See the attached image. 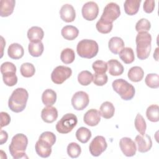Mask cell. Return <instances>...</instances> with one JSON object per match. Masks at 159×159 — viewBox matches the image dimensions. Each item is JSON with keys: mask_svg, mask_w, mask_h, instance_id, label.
Masks as SVG:
<instances>
[{"mask_svg": "<svg viewBox=\"0 0 159 159\" xmlns=\"http://www.w3.org/2000/svg\"><path fill=\"white\" fill-rule=\"evenodd\" d=\"M141 0H126L124 4V11L129 16L137 14L140 8Z\"/></svg>", "mask_w": 159, "mask_h": 159, "instance_id": "603a6c76", "label": "cell"}, {"mask_svg": "<svg viewBox=\"0 0 159 159\" xmlns=\"http://www.w3.org/2000/svg\"><path fill=\"white\" fill-rule=\"evenodd\" d=\"M75 58V53L73 49L66 48L63 49L60 54V59L65 64H70L73 62Z\"/></svg>", "mask_w": 159, "mask_h": 159, "instance_id": "1f68e13d", "label": "cell"}, {"mask_svg": "<svg viewBox=\"0 0 159 159\" xmlns=\"http://www.w3.org/2000/svg\"><path fill=\"white\" fill-rule=\"evenodd\" d=\"M81 152V147L75 142H71L67 146V153L69 157L73 158H78Z\"/></svg>", "mask_w": 159, "mask_h": 159, "instance_id": "e575fe53", "label": "cell"}, {"mask_svg": "<svg viewBox=\"0 0 159 159\" xmlns=\"http://www.w3.org/2000/svg\"><path fill=\"white\" fill-rule=\"evenodd\" d=\"M1 138H0V143L1 145H2L3 143H6L7 140L8 139V134L7 133L2 130H1V133H0Z\"/></svg>", "mask_w": 159, "mask_h": 159, "instance_id": "7dc6e473", "label": "cell"}, {"mask_svg": "<svg viewBox=\"0 0 159 159\" xmlns=\"http://www.w3.org/2000/svg\"><path fill=\"white\" fill-rule=\"evenodd\" d=\"M2 75V80L6 85L8 86H13L17 83V76L16 72L9 71L4 73Z\"/></svg>", "mask_w": 159, "mask_h": 159, "instance_id": "74e56055", "label": "cell"}, {"mask_svg": "<svg viewBox=\"0 0 159 159\" xmlns=\"http://www.w3.org/2000/svg\"><path fill=\"white\" fill-rule=\"evenodd\" d=\"M99 47L98 43L93 40L83 39L80 41L76 47L78 55L84 58H92L98 53Z\"/></svg>", "mask_w": 159, "mask_h": 159, "instance_id": "277c9868", "label": "cell"}, {"mask_svg": "<svg viewBox=\"0 0 159 159\" xmlns=\"http://www.w3.org/2000/svg\"><path fill=\"white\" fill-rule=\"evenodd\" d=\"M135 127L140 135H143L145 134V130L147 129L146 122L143 116L140 114H137L135 117Z\"/></svg>", "mask_w": 159, "mask_h": 159, "instance_id": "d590c367", "label": "cell"}, {"mask_svg": "<svg viewBox=\"0 0 159 159\" xmlns=\"http://www.w3.org/2000/svg\"><path fill=\"white\" fill-rule=\"evenodd\" d=\"M107 143L105 138L101 135L95 137L91 142L89 150L90 153L94 157H98L102 154L107 148Z\"/></svg>", "mask_w": 159, "mask_h": 159, "instance_id": "9c48e42d", "label": "cell"}, {"mask_svg": "<svg viewBox=\"0 0 159 159\" xmlns=\"http://www.w3.org/2000/svg\"><path fill=\"white\" fill-rule=\"evenodd\" d=\"M78 119L76 115L73 113L65 114L56 124L55 128L60 134H68L70 132L76 125Z\"/></svg>", "mask_w": 159, "mask_h": 159, "instance_id": "8992f818", "label": "cell"}, {"mask_svg": "<svg viewBox=\"0 0 159 159\" xmlns=\"http://www.w3.org/2000/svg\"><path fill=\"white\" fill-rule=\"evenodd\" d=\"M112 27L113 24L112 23H107L101 19H99L96 24V29L101 34L109 33L112 30Z\"/></svg>", "mask_w": 159, "mask_h": 159, "instance_id": "ab89813d", "label": "cell"}, {"mask_svg": "<svg viewBox=\"0 0 159 159\" xmlns=\"http://www.w3.org/2000/svg\"><path fill=\"white\" fill-rule=\"evenodd\" d=\"M44 47L42 42L34 43L30 42L29 43L28 50L30 55L34 57H38L41 56L43 52Z\"/></svg>", "mask_w": 159, "mask_h": 159, "instance_id": "f546056e", "label": "cell"}, {"mask_svg": "<svg viewBox=\"0 0 159 159\" xmlns=\"http://www.w3.org/2000/svg\"><path fill=\"white\" fill-rule=\"evenodd\" d=\"M89 99L88 94L83 91L76 92L71 98V104L77 111H82L89 104Z\"/></svg>", "mask_w": 159, "mask_h": 159, "instance_id": "30bf717a", "label": "cell"}, {"mask_svg": "<svg viewBox=\"0 0 159 159\" xmlns=\"http://www.w3.org/2000/svg\"><path fill=\"white\" fill-rule=\"evenodd\" d=\"M101 120V114L99 111L95 109L88 110L83 116L84 122L89 126L97 125Z\"/></svg>", "mask_w": 159, "mask_h": 159, "instance_id": "5bb4252c", "label": "cell"}, {"mask_svg": "<svg viewBox=\"0 0 159 159\" xmlns=\"http://www.w3.org/2000/svg\"><path fill=\"white\" fill-rule=\"evenodd\" d=\"M151 28L150 22L145 18H142L135 24V30L138 32H148Z\"/></svg>", "mask_w": 159, "mask_h": 159, "instance_id": "f35d334b", "label": "cell"}, {"mask_svg": "<svg viewBox=\"0 0 159 159\" xmlns=\"http://www.w3.org/2000/svg\"><path fill=\"white\" fill-rule=\"evenodd\" d=\"M108 77L106 73L102 74H98L95 73L93 75V83L96 86H103L106 84L107 82Z\"/></svg>", "mask_w": 159, "mask_h": 159, "instance_id": "b9f144b4", "label": "cell"}, {"mask_svg": "<svg viewBox=\"0 0 159 159\" xmlns=\"http://www.w3.org/2000/svg\"><path fill=\"white\" fill-rule=\"evenodd\" d=\"M99 112L104 119H110L113 117L115 112V107L112 102L109 101L104 102L100 106Z\"/></svg>", "mask_w": 159, "mask_h": 159, "instance_id": "cb8c5ba5", "label": "cell"}, {"mask_svg": "<svg viewBox=\"0 0 159 159\" xmlns=\"http://www.w3.org/2000/svg\"><path fill=\"white\" fill-rule=\"evenodd\" d=\"M155 2L153 0H146L143 2V8L145 12L151 13L154 10Z\"/></svg>", "mask_w": 159, "mask_h": 159, "instance_id": "f6af8a7d", "label": "cell"}, {"mask_svg": "<svg viewBox=\"0 0 159 159\" xmlns=\"http://www.w3.org/2000/svg\"><path fill=\"white\" fill-rule=\"evenodd\" d=\"M1 72L2 74L6 73V72H9V71H14L16 72V66L15 65L11 62L9 61H6L3 63L1 65Z\"/></svg>", "mask_w": 159, "mask_h": 159, "instance_id": "ee69618b", "label": "cell"}, {"mask_svg": "<svg viewBox=\"0 0 159 159\" xmlns=\"http://www.w3.org/2000/svg\"><path fill=\"white\" fill-rule=\"evenodd\" d=\"M145 82L149 88H158L159 87V76L156 73H149L146 76Z\"/></svg>", "mask_w": 159, "mask_h": 159, "instance_id": "8d00e7d4", "label": "cell"}, {"mask_svg": "<svg viewBox=\"0 0 159 159\" xmlns=\"http://www.w3.org/2000/svg\"><path fill=\"white\" fill-rule=\"evenodd\" d=\"M44 36L43 29L38 26H33L27 31V37L31 42H41Z\"/></svg>", "mask_w": 159, "mask_h": 159, "instance_id": "ac0fdd59", "label": "cell"}, {"mask_svg": "<svg viewBox=\"0 0 159 159\" xmlns=\"http://www.w3.org/2000/svg\"><path fill=\"white\" fill-rule=\"evenodd\" d=\"M137 144L138 150L141 153H145L149 151L152 147V141L151 137L147 134L138 135L135 139Z\"/></svg>", "mask_w": 159, "mask_h": 159, "instance_id": "4fadbf2b", "label": "cell"}, {"mask_svg": "<svg viewBox=\"0 0 159 159\" xmlns=\"http://www.w3.org/2000/svg\"><path fill=\"white\" fill-rule=\"evenodd\" d=\"M124 40L119 37H113L108 42V47L114 54H118L124 48Z\"/></svg>", "mask_w": 159, "mask_h": 159, "instance_id": "7402d4cb", "label": "cell"}, {"mask_svg": "<svg viewBox=\"0 0 159 159\" xmlns=\"http://www.w3.org/2000/svg\"><path fill=\"white\" fill-rule=\"evenodd\" d=\"M60 15L63 21L71 22L76 17V12L72 5L65 4L61 6L60 10Z\"/></svg>", "mask_w": 159, "mask_h": 159, "instance_id": "2e32d148", "label": "cell"}, {"mask_svg": "<svg viewBox=\"0 0 159 159\" xmlns=\"http://www.w3.org/2000/svg\"><path fill=\"white\" fill-rule=\"evenodd\" d=\"M158 48L157 47V48H156L155 51V52L153 53V58L155 59L156 61H158Z\"/></svg>", "mask_w": 159, "mask_h": 159, "instance_id": "c3c4849f", "label": "cell"}, {"mask_svg": "<svg viewBox=\"0 0 159 159\" xmlns=\"http://www.w3.org/2000/svg\"><path fill=\"white\" fill-rule=\"evenodd\" d=\"M81 12L84 19L93 20L98 17L99 13L98 5L94 1L87 2L83 6Z\"/></svg>", "mask_w": 159, "mask_h": 159, "instance_id": "8fae6325", "label": "cell"}, {"mask_svg": "<svg viewBox=\"0 0 159 159\" xmlns=\"http://www.w3.org/2000/svg\"><path fill=\"white\" fill-rule=\"evenodd\" d=\"M107 67L109 75L112 76H119L124 72L123 65L117 60L111 59L107 62Z\"/></svg>", "mask_w": 159, "mask_h": 159, "instance_id": "ffe728a7", "label": "cell"}, {"mask_svg": "<svg viewBox=\"0 0 159 159\" xmlns=\"http://www.w3.org/2000/svg\"><path fill=\"white\" fill-rule=\"evenodd\" d=\"M144 75V71L140 66H135L130 68L128 71V78L133 82L140 81Z\"/></svg>", "mask_w": 159, "mask_h": 159, "instance_id": "4316f807", "label": "cell"}, {"mask_svg": "<svg viewBox=\"0 0 159 159\" xmlns=\"http://www.w3.org/2000/svg\"><path fill=\"white\" fill-rule=\"evenodd\" d=\"M147 119L153 122L159 120V107L157 104H152L147 107L146 111Z\"/></svg>", "mask_w": 159, "mask_h": 159, "instance_id": "4dcf8cb0", "label": "cell"}, {"mask_svg": "<svg viewBox=\"0 0 159 159\" xmlns=\"http://www.w3.org/2000/svg\"><path fill=\"white\" fill-rule=\"evenodd\" d=\"M20 71L24 77L30 78L35 74V68L34 65L30 63H24L20 66Z\"/></svg>", "mask_w": 159, "mask_h": 159, "instance_id": "836d02e7", "label": "cell"}, {"mask_svg": "<svg viewBox=\"0 0 159 159\" xmlns=\"http://www.w3.org/2000/svg\"><path fill=\"white\" fill-rule=\"evenodd\" d=\"M28 144V139L23 134H17L12 139L9 146L10 154L14 159L28 158L25 150Z\"/></svg>", "mask_w": 159, "mask_h": 159, "instance_id": "7a4b0ae2", "label": "cell"}, {"mask_svg": "<svg viewBox=\"0 0 159 159\" xmlns=\"http://www.w3.org/2000/svg\"><path fill=\"white\" fill-rule=\"evenodd\" d=\"M42 101L46 106H52L57 101V93L52 89H45L42 95Z\"/></svg>", "mask_w": 159, "mask_h": 159, "instance_id": "d4e9b609", "label": "cell"}, {"mask_svg": "<svg viewBox=\"0 0 159 159\" xmlns=\"http://www.w3.org/2000/svg\"><path fill=\"white\" fill-rule=\"evenodd\" d=\"M119 56L120 60L125 64L132 63L135 60L134 51L130 47H124L119 53Z\"/></svg>", "mask_w": 159, "mask_h": 159, "instance_id": "83f0119b", "label": "cell"}, {"mask_svg": "<svg viewBox=\"0 0 159 159\" xmlns=\"http://www.w3.org/2000/svg\"><path fill=\"white\" fill-rule=\"evenodd\" d=\"M92 68L95 73L102 74L106 73L107 70V64L102 60H96L92 64Z\"/></svg>", "mask_w": 159, "mask_h": 159, "instance_id": "60d3db41", "label": "cell"}, {"mask_svg": "<svg viewBox=\"0 0 159 159\" xmlns=\"http://www.w3.org/2000/svg\"><path fill=\"white\" fill-rule=\"evenodd\" d=\"M8 56L12 59H20L24 54L23 47L18 43H13L11 44L7 49Z\"/></svg>", "mask_w": 159, "mask_h": 159, "instance_id": "d6986e66", "label": "cell"}, {"mask_svg": "<svg viewBox=\"0 0 159 159\" xmlns=\"http://www.w3.org/2000/svg\"><path fill=\"white\" fill-rule=\"evenodd\" d=\"M93 80V75L88 70L81 71L78 75V81L83 86L89 85Z\"/></svg>", "mask_w": 159, "mask_h": 159, "instance_id": "d6a6232c", "label": "cell"}, {"mask_svg": "<svg viewBox=\"0 0 159 159\" xmlns=\"http://www.w3.org/2000/svg\"><path fill=\"white\" fill-rule=\"evenodd\" d=\"M112 86L113 89L125 101L132 99L135 95V90L134 86L124 79L115 80L112 83Z\"/></svg>", "mask_w": 159, "mask_h": 159, "instance_id": "5b68a950", "label": "cell"}, {"mask_svg": "<svg viewBox=\"0 0 159 159\" xmlns=\"http://www.w3.org/2000/svg\"><path fill=\"white\" fill-rule=\"evenodd\" d=\"M119 146L121 151L126 157H132L136 153V144L129 137L122 138L119 142Z\"/></svg>", "mask_w": 159, "mask_h": 159, "instance_id": "7c38bea8", "label": "cell"}, {"mask_svg": "<svg viewBox=\"0 0 159 159\" xmlns=\"http://www.w3.org/2000/svg\"><path fill=\"white\" fill-rule=\"evenodd\" d=\"M42 119L46 123H52L58 117L57 109L53 106H47L41 112Z\"/></svg>", "mask_w": 159, "mask_h": 159, "instance_id": "e0dca14e", "label": "cell"}, {"mask_svg": "<svg viewBox=\"0 0 159 159\" xmlns=\"http://www.w3.org/2000/svg\"><path fill=\"white\" fill-rule=\"evenodd\" d=\"M136 52L137 58L140 60L147 59L151 52L152 36L147 32H139L136 36Z\"/></svg>", "mask_w": 159, "mask_h": 159, "instance_id": "3957f363", "label": "cell"}, {"mask_svg": "<svg viewBox=\"0 0 159 159\" xmlns=\"http://www.w3.org/2000/svg\"><path fill=\"white\" fill-rule=\"evenodd\" d=\"M120 15V10L119 6L115 2L108 3L104 8L103 12L100 19L107 22L112 23L116 20Z\"/></svg>", "mask_w": 159, "mask_h": 159, "instance_id": "52a82bcc", "label": "cell"}, {"mask_svg": "<svg viewBox=\"0 0 159 159\" xmlns=\"http://www.w3.org/2000/svg\"><path fill=\"white\" fill-rule=\"evenodd\" d=\"M29 98L27 91L22 88H17L13 91L8 101L9 108L14 112L23 111L26 107Z\"/></svg>", "mask_w": 159, "mask_h": 159, "instance_id": "6da1fadb", "label": "cell"}, {"mask_svg": "<svg viewBox=\"0 0 159 159\" xmlns=\"http://www.w3.org/2000/svg\"><path fill=\"white\" fill-rule=\"evenodd\" d=\"M52 147L48 142L39 139L35 143V149L39 156L42 158H47L52 153Z\"/></svg>", "mask_w": 159, "mask_h": 159, "instance_id": "9a60e30c", "label": "cell"}, {"mask_svg": "<svg viewBox=\"0 0 159 159\" xmlns=\"http://www.w3.org/2000/svg\"><path fill=\"white\" fill-rule=\"evenodd\" d=\"M61 35L64 39L68 40H73L76 39L78 34V29L73 25H66L63 27L61 31Z\"/></svg>", "mask_w": 159, "mask_h": 159, "instance_id": "484cf974", "label": "cell"}, {"mask_svg": "<svg viewBox=\"0 0 159 159\" xmlns=\"http://www.w3.org/2000/svg\"><path fill=\"white\" fill-rule=\"evenodd\" d=\"M39 139L48 142L52 146H53L56 142V135L50 131H45L42 133Z\"/></svg>", "mask_w": 159, "mask_h": 159, "instance_id": "7bdbcfd3", "label": "cell"}, {"mask_svg": "<svg viewBox=\"0 0 159 159\" xmlns=\"http://www.w3.org/2000/svg\"><path fill=\"white\" fill-rule=\"evenodd\" d=\"M72 70L70 67L60 65L57 66L52 72L51 80L57 84H62L71 76Z\"/></svg>", "mask_w": 159, "mask_h": 159, "instance_id": "ba28073f", "label": "cell"}, {"mask_svg": "<svg viewBox=\"0 0 159 159\" xmlns=\"http://www.w3.org/2000/svg\"><path fill=\"white\" fill-rule=\"evenodd\" d=\"M1 128L7 125L11 122V117L8 113L1 112Z\"/></svg>", "mask_w": 159, "mask_h": 159, "instance_id": "bcb514c9", "label": "cell"}, {"mask_svg": "<svg viewBox=\"0 0 159 159\" xmlns=\"http://www.w3.org/2000/svg\"><path fill=\"white\" fill-rule=\"evenodd\" d=\"M16 1L14 0H1L0 1V16L7 17L14 11Z\"/></svg>", "mask_w": 159, "mask_h": 159, "instance_id": "44dd1931", "label": "cell"}, {"mask_svg": "<svg viewBox=\"0 0 159 159\" xmlns=\"http://www.w3.org/2000/svg\"><path fill=\"white\" fill-rule=\"evenodd\" d=\"M76 137L82 143H87L91 137V132L86 127H80L76 132Z\"/></svg>", "mask_w": 159, "mask_h": 159, "instance_id": "f1b7e54d", "label": "cell"}]
</instances>
